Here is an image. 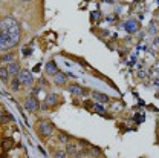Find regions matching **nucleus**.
<instances>
[{"label":"nucleus","mask_w":159,"mask_h":158,"mask_svg":"<svg viewBox=\"0 0 159 158\" xmlns=\"http://www.w3.org/2000/svg\"><path fill=\"white\" fill-rule=\"evenodd\" d=\"M20 40V28L15 19L6 17L2 20L0 25V48L2 51H6L12 46H15Z\"/></svg>","instance_id":"1"},{"label":"nucleus","mask_w":159,"mask_h":158,"mask_svg":"<svg viewBox=\"0 0 159 158\" xmlns=\"http://www.w3.org/2000/svg\"><path fill=\"white\" fill-rule=\"evenodd\" d=\"M18 80L23 83V84H28V86H31L32 84V75H31V72L29 71H26V69H20V72H18Z\"/></svg>","instance_id":"2"},{"label":"nucleus","mask_w":159,"mask_h":158,"mask_svg":"<svg viewBox=\"0 0 159 158\" xmlns=\"http://www.w3.org/2000/svg\"><path fill=\"white\" fill-rule=\"evenodd\" d=\"M122 26H124V29H125L127 32H130V34H135V32L139 29V23H138L136 20H127Z\"/></svg>","instance_id":"3"},{"label":"nucleus","mask_w":159,"mask_h":158,"mask_svg":"<svg viewBox=\"0 0 159 158\" xmlns=\"http://www.w3.org/2000/svg\"><path fill=\"white\" fill-rule=\"evenodd\" d=\"M40 134L43 135V137H49L51 134H52V124L49 123V121H43V123H40Z\"/></svg>","instance_id":"4"},{"label":"nucleus","mask_w":159,"mask_h":158,"mask_svg":"<svg viewBox=\"0 0 159 158\" xmlns=\"http://www.w3.org/2000/svg\"><path fill=\"white\" fill-rule=\"evenodd\" d=\"M25 108H26L28 111H31V112L37 111V109H39V100H37V98H34V97L28 98V100H26V103H25Z\"/></svg>","instance_id":"5"},{"label":"nucleus","mask_w":159,"mask_h":158,"mask_svg":"<svg viewBox=\"0 0 159 158\" xmlns=\"http://www.w3.org/2000/svg\"><path fill=\"white\" fill-rule=\"evenodd\" d=\"M8 72H9V75H18V72H20V68H18V63H15V62H11L9 65H8Z\"/></svg>","instance_id":"6"},{"label":"nucleus","mask_w":159,"mask_h":158,"mask_svg":"<svg viewBox=\"0 0 159 158\" xmlns=\"http://www.w3.org/2000/svg\"><path fill=\"white\" fill-rule=\"evenodd\" d=\"M46 71H47V74H51V75H57V74H58V68H57V65H55L54 62H49V63L46 65Z\"/></svg>","instance_id":"7"},{"label":"nucleus","mask_w":159,"mask_h":158,"mask_svg":"<svg viewBox=\"0 0 159 158\" xmlns=\"http://www.w3.org/2000/svg\"><path fill=\"white\" fill-rule=\"evenodd\" d=\"M93 98L100 103H107L109 101V97L106 94H100V92H93Z\"/></svg>","instance_id":"8"},{"label":"nucleus","mask_w":159,"mask_h":158,"mask_svg":"<svg viewBox=\"0 0 159 158\" xmlns=\"http://www.w3.org/2000/svg\"><path fill=\"white\" fill-rule=\"evenodd\" d=\"M58 103V95L57 94H49L46 97V105H57Z\"/></svg>","instance_id":"9"},{"label":"nucleus","mask_w":159,"mask_h":158,"mask_svg":"<svg viewBox=\"0 0 159 158\" xmlns=\"http://www.w3.org/2000/svg\"><path fill=\"white\" fill-rule=\"evenodd\" d=\"M69 92H71V94H75V95H80V94H83V89H81L80 86L72 84V86H69Z\"/></svg>","instance_id":"10"},{"label":"nucleus","mask_w":159,"mask_h":158,"mask_svg":"<svg viewBox=\"0 0 159 158\" xmlns=\"http://www.w3.org/2000/svg\"><path fill=\"white\" fill-rule=\"evenodd\" d=\"M20 83H22V81L18 80V77H17V79H14L12 81H11V88H12L14 91H17V89H18V84H20Z\"/></svg>","instance_id":"11"},{"label":"nucleus","mask_w":159,"mask_h":158,"mask_svg":"<svg viewBox=\"0 0 159 158\" xmlns=\"http://www.w3.org/2000/svg\"><path fill=\"white\" fill-rule=\"evenodd\" d=\"M8 74H9V72H8V69H6V68H2V69H0V77H2L3 81H5V80H8Z\"/></svg>","instance_id":"12"},{"label":"nucleus","mask_w":159,"mask_h":158,"mask_svg":"<svg viewBox=\"0 0 159 158\" xmlns=\"http://www.w3.org/2000/svg\"><path fill=\"white\" fill-rule=\"evenodd\" d=\"M2 62H3V63H6V62L11 63V62H14V55H12V54H8V55H5V57L2 58Z\"/></svg>","instance_id":"13"},{"label":"nucleus","mask_w":159,"mask_h":158,"mask_svg":"<svg viewBox=\"0 0 159 158\" xmlns=\"http://www.w3.org/2000/svg\"><path fill=\"white\" fill-rule=\"evenodd\" d=\"M64 80H66L64 75H60V74H57V75H55V83H58V84L64 83Z\"/></svg>","instance_id":"14"},{"label":"nucleus","mask_w":159,"mask_h":158,"mask_svg":"<svg viewBox=\"0 0 159 158\" xmlns=\"http://www.w3.org/2000/svg\"><path fill=\"white\" fill-rule=\"evenodd\" d=\"M75 152H77V147H75V146H67V154H69V155H74Z\"/></svg>","instance_id":"15"},{"label":"nucleus","mask_w":159,"mask_h":158,"mask_svg":"<svg viewBox=\"0 0 159 158\" xmlns=\"http://www.w3.org/2000/svg\"><path fill=\"white\" fill-rule=\"evenodd\" d=\"M95 111H96L98 114H104V108L100 106V105H95Z\"/></svg>","instance_id":"16"},{"label":"nucleus","mask_w":159,"mask_h":158,"mask_svg":"<svg viewBox=\"0 0 159 158\" xmlns=\"http://www.w3.org/2000/svg\"><path fill=\"white\" fill-rule=\"evenodd\" d=\"M23 55L26 57V55H31V49L29 48H23Z\"/></svg>","instance_id":"17"},{"label":"nucleus","mask_w":159,"mask_h":158,"mask_svg":"<svg viewBox=\"0 0 159 158\" xmlns=\"http://www.w3.org/2000/svg\"><path fill=\"white\" fill-rule=\"evenodd\" d=\"M58 140H60V141H67V135H64V134H61Z\"/></svg>","instance_id":"18"},{"label":"nucleus","mask_w":159,"mask_h":158,"mask_svg":"<svg viewBox=\"0 0 159 158\" xmlns=\"http://www.w3.org/2000/svg\"><path fill=\"white\" fill-rule=\"evenodd\" d=\"M55 157H66V152H55Z\"/></svg>","instance_id":"19"},{"label":"nucleus","mask_w":159,"mask_h":158,"mask_svg":"<svg viewBox=\"0 0 159 158\" xmlns=\"http://www.w3.org/2000/svg\"><path fill=\"white\" fill-rule=\"evenodd\" d=\"M150 32H152V34H155V32H156V28H155V23H152V28H150Z\"/></svg>","instance_id":"20"},{"label":"nucleus","mask_w":159,"mask_h":158,"mask_svg":"<svg viewBox=\"0 0 159 158\" xmlns=\"http://www.w3.org/2000/svg\"><path fill=\"white\" fill-rule=\"evenodd\" d=\"M22 2H29V0H22Z\"/></svg>","instance_id":"21"}]
</instances>
